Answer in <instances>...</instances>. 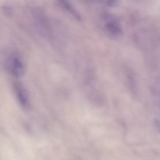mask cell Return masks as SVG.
<instances>
[{"label":"cell","instance_id":"6da1fadb","mask_svg":"<svg viewBox=\"0 0 160 160\" xmlns=\"http://www.w3.org/2000/svg\"><path fill=\"white\" fill-rule=\"evenodd\" d=\"M32 17L36 28L43 34H50L52 26L47 13L42 8L35 7L32 10Z\"/></svg>","mask_w":160,"mask_h":160},{"label":"cell","instance_id":"7a4b0ae2","mask_svg":"<svg viewBox=\"0 0 160 160\" xmlns=\"http://www.w3.org/2000/svg\"><path fill=\"white\" fill-rule=\"evenodd\" d=\"M5 66L10 74L17 78L22 77L25 73V67L20 58L16 55H11L6 61Z\"/></svg>","mask_w":160,"mask_h":160},{"label":"cell","instance_id":"3957f363","mask_svg":"<svg viewBox=\"0 0 160 160\" xmlns=\"http://www.w3.org/2000/svg\"><path fill=\"white\" fill-rule=\"evenodd\" d=\"M101 18L104 24V30L109 35L113 37H118L121 35L120 25L112 14L104 13Z\"/></svg>","mask_w":160,"mask_h":160},{"label":"cell","instance_id":"277c9868","mask_svg":"<svg viewBox=\"0 0 160 160\" xmlns=\"http://www.w3.org/2000/svg\"><path fill=\"white\" fill-rule=\"evenodd\" d=\"M13 88L20 105L24 110H29L31 106L30 98L25 87L21 82H15L13 83Z\"/></svg>","mask_w":160,"mask_h":160},{"label":"cell","instance_id":"5b68a950","mask_svg":"<svg viewBox=\"0 0 160 160\" xmlns=\"http://www.w3.org/2000/svg\"><path fill=\"white\" fill-rule=\"evenodd\" d=\"M56 4L60 8L67 12L77 20L81 21L82 17L73 5L71 0H55Z\"/></svg>","mask_w":160,"mask_h":160},{"label":"cell","instance_id":"8992f818","mask_svg":"<svg viewBox=\"0 0 160 160\" xmlns=\"http://www.w3.org/2000/svg\"><path fill=\"white\" fill-rule=\"evenodd\" d=\"M2 10L4 14L8 17H12L14 14L12 8L8 6H3L2 7Z\"/></svg>","mask_w":160,"mask_h":160}]
</instances>
